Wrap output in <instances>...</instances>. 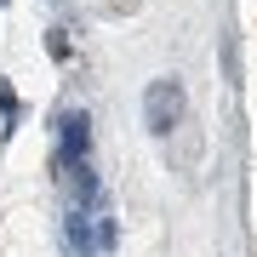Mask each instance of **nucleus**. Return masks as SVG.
Segmentation results:
<instances>
[{"label":"nucleus","mask_w":257,"mask_h":257,"mask_svg":"<svg viewBox=\"0 0 257 257\" xmlns=\"http://www.w3.org/2000/svg\"><path fill=\"white\" fill-rule=\"evenodd\" d=\"M143 120H149V132H172L183 120V86L177 80H155L143 92Z\"/></svg>","instance_id":"1"},{"label":"nucleus","mask_w":257,"mask_h":257,"mask_svg":"<svg viewBox=\"0 0 257 257\" xmlns=\"http://www.w3.org/2000/svg\"><path fill=\"white\" fill-rule=\"evenodd\" d=\"M86 149H92L86 114H63V155H86Z\"/></svg>","instance_id":"2"},{"label":"nucleus","mask_w":257,"mask_h":257,"mask_svg":"<svg viewBox=\"0 0 257 257\" xmlns=\"http://www.w3.org/2000/svg\"><path fill=\"white\" fill-rule=\"evenodd\" d=\"M0 114H6V120H18V92H12L6 80H0Z\"/></svg>","instance_id":"3"},{"label":"nucleus","mask_w":257,"mask_h":257,"mask_svg":"<svg viewBox=\"0 0 257 257\" xmlns=\"http://www.w3.org/2000/svg\"><path fill=\"white\" fill-rule=\"evenodd\" d=\"M0 6H6V0H0Z\"/></svg>","instance_id":"4"}]
</instances>
